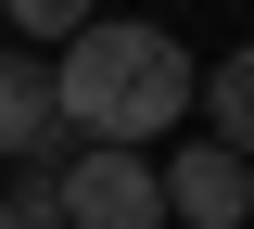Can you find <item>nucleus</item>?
Segmentation results:
<instances>
[{
    "label": "nucleus",
    "mask_w": 254,
    "mask_h": 229,
    "mask_svg": "<svg viewBox=\"0 0 254 229\" xmlns=\"http://www.w3.org/2000/svg\"><path fill=\"white\" fill-rule=\"evenodd\" d=\"M190 89H203V64L140 13H102V26H76L51 51V115H64L76 153H153L190 115Z\"/></svg>",
    "instance_id": "obj_1"
},
{
    "label": "nucleus",
    "mask_w": 254,
    "mask_h": 229,
    "mask_svg": "<svg viewBox=\"0 0 254 229\" xmlns=\"http://www.w3.org/2000/svg\"><path fill=\"white\" fill-rule=\"evenodd\" d=\"M64 229H165L153 153H64Z\"/></svg>",
    "instance_id": "obj_2"
},
{
    "label": "nucleus",
    "mask_w": 254,
    "mask_h": 229,
    "mask_svg": "<svg viewBox=\"0 0 254 229\" xmlns=\"http://www.w3.org/2000/svg\"><path fill=\"white\" fill-rule=\"evenodd\" d=\"M153 178H165V229H242V217H254V165L216 153V140L153 153Z\"/></svg>",
    "instance_id": "obj_3"
},
{
    "label": "nucleus",
    "mask_w": 254,
    "mask_h": 229,
    "mask_svg": "<svg viewBox=\"0 0 254 229\" xmlns=\"http://www.w3.org/2000/svg\"><path fill=\"white\" fill-rule=\"evenodd\" d=\"M76 140H64L51 115V51H13L0 38V165H64Z\"/></svg>",
    "instance_id": "obj_4"
},
{
    "label": "nucleus",
    "mask_w": 254,
    "mask_h": 229,
    "mask_svg": "<svg viewBox=\"0 0 254 229\" xmlns=\"http://www.w3.org/2000/svg\"><path fill=\"white\" fill-rule=\"evenodd\" d=\"M190 102H203V140L254 165V38H242V51H216V64H203V89H190Z\"/></svg>",
    "instance_id": "obj_5"
},
{
    "label": "nucleus",
    "mask_w": 254,
    "mask_h": 229,
    "mask_svg": "<svg viewBox=\"0 0 254 229\" xmlns=\"http://www.w3.org/2000/svg\"><path fill=\"white\" fill-rule=\"evenodd\" d=\"M0 26H13V51H64L76 26H102V0H0Z\"/></svg>",
    "instance_id": "obj_6"
},
{
    "label": "nucleus",
    "mask_w": 254,
    "mask_h": 229,
    "mask_svg": "<svg viewBox=\"0 0 254 229\" xmlns=\"http://www.w3.org/2000/svg\"><path fill=\"white\" fill-rule=\"evenodd\" d=\"M0 229H13V217H0Z\"/></svg>",
    "instance_id": "obj_7"
}]
</instances>
